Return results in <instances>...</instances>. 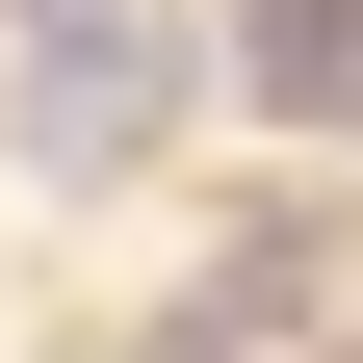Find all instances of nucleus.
Listing matches in <instances>:
<instances>
[{
	"label": "nucleus",
	"mask_w": 363,
	"mask_h": 363,
	"mask_svg": "<svg viewBox=\"0 0 363 363\" xmlns=\"http://www.w3.org/2000/svg\"><path fill=\"white\" fill-rule=\"evenodd\" d=\"M156 130H182V52L130 26V0H52V26H26V104H0V156H26V182H130Z\"/></svg>",
	"instance_id": "obj_1"
},
{
	"label": "nucleus",
	"mask_w": 363,
	"mask_h": 363,
	"mask_svg": "<svg viewBox=\"0 0 363 363\" xmlns=\"http://www.w3.org/2000/svg\"><path fill=\"white\" fill-rule=\"evenodd\" d=\"M234 104L311 130V156H363V0H234Z\"/></svg>",
	"instance_id": "obj_2"
}]
</instances>
